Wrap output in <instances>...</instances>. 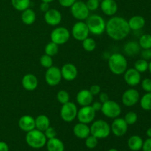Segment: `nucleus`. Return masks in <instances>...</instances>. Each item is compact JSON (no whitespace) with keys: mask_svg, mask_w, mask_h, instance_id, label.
Returning a JSON list of instances; mask_svg holds the SVG:
<instances>
[{"mask_svg":"<svg viewBox=\"0 0 151 151\" xmlns=\"http://www.w3.org/2000/svg\"><path fill=\"white\" fill-rule=\"evenodd\" d=\"M44 52H45V54L48 55L51 57L55 56L58 52V45L52 41H50L46 45L45 48H44Z\"/></svg>","mask_w":151,"mask_h":151,"instance_id":"nucleus-32","label":"nucleus"},{"mask_svg":"<svg viewBox=\"0 0 151 151\" xmlns=\"http://www.w3.org/2000/svg\"><path fill=\"white\" fill-rule=\"evenodd\" d=\"M42 1H44V2H47V3H50L52 1H53L54 0H41Z\"/></svg>","mask_w":151,"mask_h":151,"instance_id":"nucleus-52","label":"nucleus"},{"mask_svg":"<svg viewBox=\"0 0 151 151\" xmlns=\"http://www.w3.org/2000/svg\"><path fill=\"white\" fill-rule=\"evenodd\" d=\"M0 151H9L8 145L4 142H0Z\"/></svg>","mask_w":151,"mask_h":151,"instance_id":"nucleus-49","label":"nucleus"},{"mask_svg":"<svg viewBox=\"0 0 151 151\" xmlns=\"http://www.w3.org/2000/svg\"><path fill=\"white\" fill-rule=\"evenodd\" d=\"M59 4L63 7H70L76 0H58Z\"/></svg>","mask_w":151,"mask_h":151,"instance_id":"nucleus-44","label":"nucleus"},{"mask_svg":"<svg viewBox=\"0 0 151 151\" xmlns=\"http://www.w3.org/2000/svg\"><path fill=\"white\" fill-rule=\"evenodd\" d=\"M89 32L86 23L83 21L76 22L72 27V35L73 38L78 41H83L88 38Z\"/></svg>","mask_w":151,"mask_h":151,"instance_id":"nucleus-10","label":"nucleus"},{"mask_svg":"<svg viewBox=\"0 0 151 151\" xmlns=\"http://www.w3.org/2000/svg\"><path fill=\"white\" fill-rule=\"evenodd\" d=\"M73 133L75 137L81 139H85L91 134L90 128L88 126V124L82 122H79L74 126Z\"/></svg>","mask_w":151,"mask_h":151,"instance_id":"nucleus-22","label":"nucleus"},{"mask_svg":"<svg viewBox=\"0 0 151 151\" xmlns=\"http://www.w3.org/2000/svg\"><path fill=\"white\" fill-rule=\"evenodd\" d=\"M108 65L111 72L116 75H122L128 69L126 58L119 52L114 53L109 57Z\"/></svg>","mask_w":151,"mask_h":151,"instance_id":"nucleus-2","label":"nucleus"},{"mask_svg":"<svg viewBox=\"0 0 151 151\" xmlns=\"http://www.w3.org/2000/svg\"><path fill=\"white\" fill-rule=\"evenodd\" d=\"M148 64L149 63L147 60L142 58L139 59L134 63V69H137L140 73L145 72L146 71L148 70Z\"/></svg>","mask_w":151,"mask_h":151,"instance_id":"nucleus-33","label":"nucleus"},{"mask_svg":"<svg viewBox=\"0 0 151 151\" xmlns=\"http://www.w3.org/2000/svg\"><path fill=\"white\" fill-rule=\"evenodd\" d=\"M142 58L146 60H151V49H146L141 52Z\"/></svg>","mask_w":151,"mask_h":151,"instance_id":"nucleus-42","label":"nucleus"},{"mask_svg":"<svg viewBox=\"0 0 151 151\" xmlns=\"http://www.w3.org/2000/svg\"><path fill=\"white\" fill-rule=\"evenodd\" d=\"M140 100V106L145 111H151V92L145 94Z\"/></svg>","mask_w":151,"mask_h":151,"instance_id":"nucleus-30","label":"nucleus"},{"mask_svg":"<svg viewBox=\"0 0 151 151\" xmlns=\"http://www.w3.org/2000/svg\"><path fill=\"white\" fill-rule=\"evenodd\" d=\"M108 151H118V150H116V148H111V149H109Z\"/></svg>","mask_w":151,"mask_h":151,"instance_id":"nucleus-53","label":"nucleus"},{"mask_svg":"<svg viewBox=\"0 0 151 151\" xmlns=\"http://www.w3.org/2000/svg\"><path fill=\"white\" fill-rule=\"evenodd\" d=\"M47 149L48 151H64V144L57 137L48 139L47 142Z\"/></svg>","mask_w":151,"mask_h":151,"instance_id":"nucleus-24","label":"nucleus"},{"mask_svg":"<svg viewBox=\"0 0 151 151\" xmlns=\"http://www.w3.org/2000/svg\"><path fill=\"white\" fill-rule=\"evenodd\" d=\"M51 41L55 43L58 45H62L67 42L70 38L69 30L63 27H59L52 31L50 34Z\"/></svg>","mask_w":151,"mask_h":151,"instance_id":"nucleus-9","label":"nucleus"},{"mask_svg":"<svg viewBox=\"0 0 151 151\" xmlns=\"http://www.w3.org/2000/svg\"><path fill=\"white\" fill-rule=\"evenodd\" d=\"M140 49L139 44L136 41H128L124 46V52L128 56L137 55L139 53Z\"/></svg>","mask_w":151,"mask_h":151,"instance_id":"nucleus-27","label":"nucleus"},{"mask_svg":"<svg viewBox=\"0 0 151 151\" xmlns=\"http://www.w3.org/2000/svg\"><path fill=\"white\" fill-rule=\"evenodd\" d=\"M82 42L83 47L86 52H93L97 47L96 41L93 38H89V37L84 39Z\"/></svg>","mask_w":151,"mask_h":151,"instance_id":"nucleus-34","label":"nucleus"},{"mask_svg":"<svg viewBox=\"0 0 151 151\" xmlns=\"http://www.w3.org/2000/svg\"><path fill=\"white\" fill-rule=\"evenodd\" d=\"M22 22L26 25H31L35 22L36 19V14L33 10L30 8H27L25 10L22 11Z\"/></svg>","mask_w":151,"mask_h":151,"instance_id":"nucleus-28","label":"nucleus"},{"mask_svg":"<svg viewBox=\"0 0 151 151\" xmlns=\"http://www.w3.org/2000/svg\"><path fill=\"white\" fill-rule=\"evenodd\" d=\"M85 145L88 149H94L98 145V139L90 134L86 139H85Z\"/></svg>","mask_w":151,"mask_h":151,"instance_id":"nucleus-38","label":"nucleus"},{"mask_svg":"<svg viewBox=\"0 0 151 151\" xmlns=\"http://www.w3.org/2000/svg\"><path fill=\"white\" fill-rule=\"evenodd\" d=\"M40 63L41 66L44 68H48L51 67L53 64V60L51 56L48 55L47 54H44L40 58Z\"/></svg>","mask_w":151,"mask_h":151,"instance_id":"nucleus-36","label":"nucleus"},{"mask_svg":"<svg viewBox=\"0 0 151 151\" xmlns=\"http://www.w3.org/2000/svg\"><path fill=\"white\" fill-rule=\"evenodd\" d=\"M111 131L110 125L103 119L94 121L90 127L91 135L94 136L98 139L107 138L110 135Z\"/></svg>","mask_w":151,"mask_h":151,"instance_id":"nucleus-5","label":"nucleus"},{"mask_svg":"<svg viewBox=\"0 0 151 151\" xmlns=\"http://www.w3.org/2000/svg\"><path fill=\"white\" fill-rule=\"evenodd\" d=\"M100 1L98 0H88L86 4L87 7L89 10V11H94L98 9L99 6H100Z\"/></svg>","mask_w":151,"mask_h":151,"instance_id":"nucleus-39","label":"nucleus"},{"mask_svg":"<svg viewBox=\"0 0 151 151\" xmlns=\"http://www.w3.org/2000/svg\"><path fill=\"white\" fill-rule=\"evenodd\" d=\"M130 31L128 21L120 16H113L106 22V33L114 41H121L125 38Z\"/></svg>","mask_w":151,"mask_h":151,"instance_id":"nucleus-1","label":"nucleus"},{"mask_svg":"<svg viewBox=\"0 0 151 151\" xmlns=\"http://www.w3.org/2000/svg\"><path fill=\"white\" fill-rule=\"evenodd\" d=\"M62 78L66 81H72L78 76V69L74 64L70 63H65L60 69Z\"/></svg>","mask_w":151,"mask_h":151,"instance_id":"nucleus-17","label":"nucleus"},{"mask_svg":"<svg viewBox=\"0 0 151 151\" xmlns=\"http://www.w3.org/2000/svg\"><path fill=\"white\" fill-rule=\"evenodd\" d=\"M30 3V0H11L12 6L18 11L22 12L29 8Z\"/></svg>","mask_w":151,"mask_h":151,"instance_id":"nucleus-29","label":"nucleus"},{"mask_svg":"<svg viewBox=\"0 0 151 151\" xmlns=\"http://www.w3.org/2000/svg\"><path fill=\"white\" fill-rule=\"evenodd\" d=\"M22 84L23 88L27 91H34L38 87V81L33 74H27L22 78Z\"/></svg>","mask_w":151,"mask_h":151,"instance_id":"nucleus-20","label":"nucleus"},{"mask_svg":"<svg viewBox=\"0 0 151 151\" xmlns=\"http://www.w3.org/2000/svg\"><path fill=\"white\" fill-rule=\"evenodd\" d=\"M69 94L65 90H60L58 92L57 94V100L60 104H65V103H68L69 101Z\"/></svg>","mask_w":151,"mask_h":151,"instance_id":"nucleus-37","label":"nucleus"},{"mask_svg":"<svg viewBox=\"0 0 151 151\" xmlns=\"http://www.w3.org/2000/svg\"><path fill=\"white\" fill-rule=\"evenodd\" d=\"M139 93L135 88H128L122 94V102L124 106L132 107L139 101Z\"/></svg>","mask_w":151,"mask_h":151,"instance_id":"nucleus-13","label":"nucleus"},{"mask_svg":"<svg viewBox=\"0 0 151 151\" xmlns=\"http://www.w3.org/2000/svg\"><path fill=\"white\" fill-rule=\"evenodd\" d=\"M96 116V111L91 106H82L78 111V117L79 122L85 124H89L93 122Z\"/></svg>","mask_w":151,"mask_h":151,"instance_id":"nucleus-12","label":"nucleus"},{"mask_svg":"<svg viewBox=\"0 0 151 151\" xmlns=\"http://www.w3.org/2000/svg\"><path fill=\"white\" fill-rule=\"evenodd\" d=\"M102 105H103V103H102L101 102H94V103H91V106H92L94 110L97 112L99 111H101Z\"/></svg>","mask_w":151,"mask_h":151,"instance_id":"nucleus-47","label":"nucleus"},{"mask_svg":"<svg viewBox=\"0 0 151 151\" xmlns=\"http://www.w3.org/2000/svg\"><path fill=\"white\" fill-rule=\"evenodd\" d=\"M93 97L89 90L82 89L77 94L76 100L78 104L81 106H91L93 103Z\"/></svg>","mask_w":151,"mask_h":151,"instance_id":"nucleus-21","label":"nucleus"},{"mask_svg":"<svg viewBox=\"0 0 151 151\" xmlns=\"http://www.w3.org/2000/svg\"><path fill=\"white\" fill-rule=\"evenodd\" d=\"M100 8L105 15L113 16L117 12L118 5L115 0H102Z\"/></svg>","mask_w":151,"mask_h":151,"instance_id":"nucleus-18","label":"nucleus"},{"mask_svg":"<svg viewBox=\"0 0 151 151\" xmlns=\"http://www.w3.org/2000/svg\"><path fill=\"white\" fill-rule=\"evenodd\" d=\"M70 7L72 16L78 20H86L89 16L90 11L87 7L86 4L83 1H75Z\"/></svg>","mask_w":151,"mask_h":151,"instance_id":"nucleus-8","label":"nucleus"},{"mask_svg":"<svg viewBox=\"0 0 151 151\" xmlns=\"http://www.w3.org/2000/svg\"><path fill=\"white\" fill-rule=\"evenodd\" d=\"M141 73L134 68L127 69L124 73V80L130 86H136L141 82Z\"/></svg>","mask_w":151,"mask_h":151,"instance_id":"nucleus-15","label":"nucleus"},{"mask_svg":"<svg viewBox=\"0 0 151 151\" xmlns=\"http://www.w3.org/2000/svg\"><path fill=\"white\" fill-rule=\"evenodd\" d=\"M142 88L145 92H151V79L145 78L142 81Z\"/></svg>","mask_w":151,"mask_h":151,"instance_id":"nucleus-41","label":"nucleus"},{"mask_svg":"<svg viewBox=\"0 0 151 151\" xmlns=\"http://www.w3.org/2000/svg\"><path fill=\"white\" fill-rule=\"evenodd\" d=\"M40 10L44 13H46L47 10H50V3L42 1L40 4Z\"/></svg>","mask_w":151,"mask_h":151,"instance_id":"nucleus-46","label":"nucleus"},{"mask_svg":"<svg viewBox=\"0 0 151 151\" xmlns=\"http://www.w3.org/2000/svg\"><path fill=\"white\" fill-rule=\"evenodd\" d=\"M78 111L76 105L72 102L69 101L62 105L60 112V117L64 122H71L77 117Z\"/></svg>","mask_w":151,"mask_h":151,"instance_id":"nucleus-7","label":"nucleus"},{"mask_svg":"<svg viewBox=\"0 0 151 151\" xmlns=\"http://www.w3.org/2000/svg\"><path fill=\"white\" fill-rule=\"evenodd\" d=\"M62 79L60 69L57 66H52L48 68L45 73V80L47 83L50 86H56L60 83Z\"/></svg>","mask_w":151,"mask_h":151,"instance_id":"nucleus-11","label":"nucleus"},{"mask_svg":"<svg viewBox=\"0 0 151 151\" xmlns=\"http://www.w3.org/2000/svg\"><path fill=\"white\" fill-rule=\"evenodd\" d=\"M146 135L147 136L148 138H151V127L150 128H147V130L146 131Z\"/></svg>","mask_w":151,"mask_h":151,"instance_id":"nucleus-50","label":"nucleus"},{"mask_svg":"<svg viewBox=\"0 0 151 151\" xmlns=\"http://www.w3.org/2000/svg\"><path fill=\"white\" fill-rule=\"evenodd\" d=\"M139 44L142 50L151 49V35L150 34H143L139 40Z\"/></svg>","mask_w":151,"mask_h":151,"instance_id":"nucleus-31","label":"nucleus"},{"mask_svg":"<svg viewBox=\"0 0 151 151\" xmlns=\"http://www.w3.org/2000/svg\"><path fill=\"white\" fill-rule=\"evenodd\" d=\"M90 32L95 35H100L106 31V22L100 15H91L86 19Z\"/></svg>","mask_w":151,"mask_h":151,"instance_id":"nucleus-4","label":"nucleus"},{"mask_svg":"<svg viewBox=\"0 0 151 151\" xmlns=\"http://www.w3.org/2000/svg\"><path fill=\"white\" fill-rule=\"evenodd\" d=\"M131 30L137 31L142 29L145 25V19L142 16H134L128 21Z\"/></svg>","mask_w":151,"mask_h":151,"instance_id":"nucleus-23","label":"nucleus"},{"mask_svg":"<svg viewBox=\"0 0 151 151\" xmlns=\"http://www.w3.org/2000/svg\"><path fill=\"white\" fill-rule=\"evenodd\" d=\"M98 1H102V0H98Z\"/></svg>","mask_w":151,"mask_h":151,"instance_id":"nucleus-54","label":"nucleus"},{"mask_svg":"<svg viewBox=\"0 0 151 151\" xmlns=\"http://www.w3.org/2000/svg\"><path fill=\"white\" fill-rule=\"evenodd\" d=\"M99 98H100V102H101L102 103H106V102H107L109 100V95L105 92L100 93V95H99Z\"/></svg>","mask_w":151,"mask_h":151,"instance_id":"nucleus-48","label":"nucleus"},{"mask_svg":"<svg viewBox=\"0 0 151 151\" xmlns=\"http://www.w3.org/2000/svg\"><path fill=\"white\" fill-rule=\"evenodd\" d=\"M124 119L128 125H134L138 120V115L136 112L129 111L125 114Z\"/></svg>","mask_w":151,"mask_h":151,"instance_id":"nucleus-35","label":"nucleus"},{"mask_svg":"<svg viewBox=\"0 0 151 151\" xmlns=\"http://www.w3.org/2000/svg\"><path fill=\"white\" fill-rule=\"evenodd\" d=\"M142 150L143 151H151V138H148L143 142Z\"/></svg>","mask_w":151,"mask_h":151,"instance_id":"nucleus-45","label":"nucleus"},{"mask_svg":"<svg viewBox=\"0 0 151 151\" xmlns=\"http://www.w3.org/2000/svg\"><path fill=\"white\" fill-rule=\"evenodd\" d=\"M62 15L59 10L52 8L44 13V21L50 26H57L61 22Z\"/></svg>","mask_w":151,"mask_h":151,"instance_id":"nucleus-16","label":"nucleus"},{"mask_svg":"<svg viewBox=\"0 0 151 151\" xmlns=\"http://www.w3.org/2000/svg\"><path fill=\"white\" fill-rule=\"evenodd\" d=\"M148 70H149V72H150V74H151V60L150 62H149V64H148Z\"/></svg>","mask_w":151,"mask_h":151,"instance_id":"nucleus-51","label":"nucleus"},{"mask_svg":"<svg viewBox=\"0 0 151 151\" xmlns=\"http://www.w3.org/2000/svg\"><path fill=\"white\" fill-rule=\"evenodd\" d=\"M100 91H101V88L99 85H92L89 88V91L93 96L98 95L100 93Z\"/></svg>","mask_w":151,"mask_h":151,"instance_id":"nucleus-43","label":"nucleus"},{"mask_svg":"<svg viewBox=\"0 0 151 151\" xmlns=\"http://www.w3.org/2000/svg\"><path fill=\"white\" fill-rule=\"evenodd\" d=\"M143 142L144 141L139 136L134 135L128 139V146L132 151H139L142 150Z\"/></svg>","mask_w":151,"mask_h":151,"instance_id":"nucleus-26","label":"nucleus"},{"mask_svg":"<svg viewBox=\"0 0 151 151\" xmlns=\"http://www.w3.org/2000/svg\"><path fill=\"white\" fill-rule=\"evenodd\" d=\"M19 127L22 131L29 132L35 128V119L30 115H24L19 119Z\"/></svg>","mask_w":151,"mask_h":151,"instance_id":"nucleus-19","label":"nucleus"},{"mask_svg":"<svg viewBox=\"0 0 151 151\" xmlns=\"http://www.w3.org/2000/svg\"><path fill=\"white\" fill-rule=\"evenodd\" d=\"M128 125L123 118L117 117L114 119L113 122L111 125V131L114 135L120 137L126 134L128 131Z\"/></svg>","mask_w":151,"mask_h":151,"instance_id":"nucleus-14","label":"nucleus"},{"mask_svg":"<svg viewBox=\"0 0 151 151\" xmlns=\"http://www.w3.org/2000/svg\"><path fill=\"white\" fill-rule=\"evenodd\" d=\"M27 144L33 149H40L46 145L47 139L46 138L44 133L39 130L35 129L27 133L25 137Z\"/></svg>","mask_w":151,"mask_h":151,"instance_id":"nucleus-3","label":"nucleus"},{"mask_svg":"<svg viewBox=\"0 0 151 151\" xmlns=\"http://www.w3.org/2000/svg\"><path fill=\"white\" fill-rule=\"evenodd\" d=\"M44 135H45L46 138L47 139H50L55 138L56 136H57V131L52 127H49L47 129H46L45 131H44Z\"/></svg>","mask_w":151,"mask_h":151,"instance_id":"nucleus-40","label":"nucleus"},{"mask_svg":"<svg viewBox=\"0 0 151 151\" xmlns=\"http://www.w3.org/2000/svg\"><path fill=\"white\" fill-rule=\"evenodd\" d=\"M101 111L103 115L110 119H115L120 116L122 109L119 103L114 100H109L102 105Z\"/></svg>","mask_w":151,"mask_h":151,"instance_id":"nucleus-6","label":"nucleus"},{"mask_svg":"<svg viewBox=\"0 0 151 151\" xmlns=\"http://www.w3.org/2000/svg\"><path fill=\"white\" fill-rule=\"evenodd\" d=\"M35 128L44 132L50 126V121L48 116L44 114L38 115L35 119Z\"/></svg>","mask_w":151,"mask_h":151,"instance_id":"nucleus-25","label":"nucleus"}]
</instances>
